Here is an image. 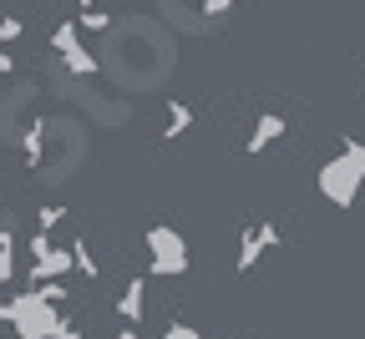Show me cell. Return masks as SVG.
<instances>
[{
  "instance_id": "cell-5",
  "label": "cell",
  "mask_w": 365,
  "mask_h": 339,
  "mask_svg": "<svg viewBox=\"0 0 365 339\" xmlns=\"http://www.w3.org/2000/svg\"><path fill=\"white\" fill-rule=\"evenodd\" d=\"M188 122H193V112L182 107V102L168 107V137H182V132H188Z\"/></svg>"
},
{
  "instance_id": "cell-3",
  "label": "cell",
  "mask_w": 365,
  "mask_h": 339,
  "mask_svg": "<svg viewBox=\"0 0 365 339\" xmlns=\"http://www.w3.org/2000/svg\"><path fill=\"white\" fill-rule=\"evenodd\" d=\"M153 268L158 273H182L188 268V249L173 228H153Z\"/></svg>"
},
{
  "instance_id": "cell-7",
  "label": "cell",
  "mask_w": 365,
  "mask_h": 339,
  "mask_svg": "<svg viewBox=\"0 0 365 339\" xmlns=\"http://www.w3.org/2000/svg\"><path fill=\"white\" fill-rule=\"evenodd\" d=\"M163 339H203L198 329H188V324H168V334Z\"/></svg>"
},
{
  "instance_id": "cell-6",
  "label": "cell",
  "mask_w": 365,
  "mask_h": 339,
  "mask_svg": "<svg viewBox=\"0 0 365 339\" xmlns=\"http://www.w3.org/2000/svg\"><path fill=\"white\" fill-rule=\"evenodd\" d=\"M122 309H127L132 319L143 314V283H132V288H127V299H122Z\"/></svg>"
},
{
  "instance_id": "cell-8",
  "label": "cell",
  "mask_w": 365,
  "mask_h": 339,
  "mask_svg": "<svg viewBox=\"0 0 365 339\" xmlns=\"http://www.w3.org/2000/svg\"><path fill=\"white\" fill-rule=\"evenodd\" d=\"M208 11H228V0H208Z\"/></svg>"
},
{
  "instance_id": "cell-2",
  "label": "cell",
  "mask_w": 365,
  "mask_h": 339,
  "mask_svg": "<svg viewBox=\"0 0 365 339\" xmlns=\"http://www.w3.org/2000/svg\"><path fill=\"white\" fill-rule=\"evenodd\" d=\"M269 249H279V228H274V223H254V228H244V238H239V273H249Z\"/></svg>"
},
{
  "instance_id": "cell-1",
  "label": "cell",
  "mask_w": 365,
  "mask_h": 339,
  "mask_svg": "<svg viewBox=\"0 0 365 339\" xmlns=\"http://www.w3.org/2000/svg\"><path fill=\"white\" fill-rule=\"evenodd\" d=\"M360 182H365V162L355 157L350 142H340V157H330L325 167H319V192H325L335 208H355Z\"/></svg>"
},
{
  "instance_id": "cell-4",
  "label": "cell",
  "mask_w": 365,
  "mask_h": 339,
  "mask_svg": "<svg viewBox=\"0 0 365 339\" xmlns=\"http://www.w3.org/2000/svg\"><path fill=\"white\" fill-rule=\"evenodd\" d=\"M289 132V122L279 117V112H264L259 122H254V132H249V157H259V152H269L274 142H279Z\"/></svg>"
}]
</instances>
